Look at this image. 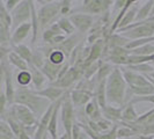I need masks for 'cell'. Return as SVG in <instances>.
Segmentation results:
<instances>
[{"label": "cell", "instance_id": "cell-1", "mask_svg": "<svg viewBox=\"0 0 154 139\" xmlns=\"http://www.w3.org/2000/svg\"><path fill=\"white\" fill-rule=\"evenodd\" d=\"M13 104H21V106L27 107L34 113L36 118L39 119L46 111V109L49 108L51 102L37 95L35 91H32L28 87H17L14 94Z\"/></svg>", "mask_w": 154, "mask_h": 139}, {"label": "cell", "instance_id": "cell-2", "mask_svg": "<svg viewBox=\"0 0 154 139\" xmlns=\"http://www.w3.org/2000/svg\"><path fill=\"white\" fill-rule=\"evenodd\" d=\"M126 88L128 85L124 80L121 67L115 66V69L112 70L106 82L107 104L114 107H123Z\"/></svg>", "mask_w": 154, "mask_h": 139}, {"label": "cell", "instance_id": "cell-3", "mask_svg": "<svg viewBox=\"0 0 154 139\" xmlns=\"http://www.w3.org/2000/svg\"><path fill=\"white\" fill-rule=\"evenodd\" d=\"M116 32L121 34L129 41L154 37V22H149V21L133 22L123 29L116 30Z\"/></svg>", "mask_w": 154, "mask_h": 139}, {"label": "cell", "instance_id": "cell-4", "mask_svg": "<svg viewBox=\"0 0 154 139\" xmlns=\"http://www.w3.org/2000/svg\"><path fill=\"white\" fill-rule=\"evenodd\" d=\"M60 17V1H49L37 11L38 28L44 31Z\"/></svg>", "mask_w": 154, "mask_h": 139}, {"label": "cell", "instance_id": "cell-5", "mask_svg": "<svg viewBox=\"0 0 154 139\" xmlns=\"http://www.w3.org/2000/svg\"><path fill=\"white\" fill-rule=\"evenodd\" d=\"M81 6L72 9V13H84L92 16H102L111 9V6L114 4L112 0H84L81 1Z\"/></svg>", "mask_w": 154, "mask_h": 139}, {"label": "cell", "instance_id": "cell-6", "mask_svg": "<svg viewBox=\"0 0 154 139\" xmlns=\"http://www.w3.org/2000/svg\"><path fill=\"white\" fill-rule=\"evenodd\" d=\"M60 117H62V124L64 126L65 133H67L71 136V131H72V126L75 122V110H74V106L71 101L69 97V91L65 93L64 99L62 102V107H60Z\"/></svg>", "mask_w": 154, "mask_h": 139}, {"label": "cell", "instance_id": "cell-7", "mask_svg": "<svg viewBox=\"0 0 154 139\" xmlns=\"http://www.w3.org/2000/svg\"><path fill=\"white\" fill-rule=\"evenodd\" d=\"M12 17V27H11V32L15 30L19 26L23 23L30 22V0H21L20 4L16 6L11 13Z\"/></svg>", "mask_w": 154, "mask_h": 139}, {"label": "cell", "instance_id": "cell-8", "mask_svg": "<svg viewBox=\"0 0 154 139\" xmlns=\"http://www.w3.org/2000/svg\"><path fill=\"white\" fill-rule=\"evenodd\" d=\"M8 110L15 116V118L20 122L22 126H34V125H37L38 123V119L34 115V113L24 106L12 104L8 108Z\"/></svg>", "mask_w": 154, "mask_h": 139}, {"label": "cell", "instance_id": "cell-9", "mask_svg": "<svg viewBox=\"0 0 154 139\" xmlns=\"http://www.w3.org/2000/svg\"><path fill=\"white\" fill-rule=\"evenodd\" d=\"M69 19L71 23L73 24V27L75 28V30H78L82 35H85L91 30L95 23L94 16L84 14V13H73L69 16Z\"/></svg>", "mask_w": 154, "mask_h": 139}, {"label": "cell", "instance_id": "cell-10", "mask_svg": "<svg viewBox=\"0 0 154 139\" xmlns=\"http://www.w3.org/2000/svg\"><path fill=\"white\" fill-rule=\"evenodd\" d=\"M81 79H82V74L74 67H71L69 70V72L62 79L56 80L54 82H51V86L64 89V91H71V87L75 82H79Z\"/></svg>", "mask_w": 154, "mask_h": 139}, {"label": "cell", "instance_id": "cell-11", "mask_svg": "<svg viewBox=\"0 0 154 139\" xmlns=\"http://www.w3.org/2000/svg\"><path fill=\"white\" fill-rule=\"evenodd\" d=\"M121 71L128 86H131V87H152L153 86L144 74L136 73L133 71L125 69L124 66L121 67Z\"/></svg>", "mask_w": 154, "mask_h": 139}, {"label": "cell", "instance_id": "cell-12", "mask_svg": "<svg viewBox=\"0 0 154 139\" xmlns=\"http://www.w3.org/2000/svg\"><path fill=\"white\" fill-rule=\"evenodd\" d=\"M69 97H71V101H72L74 108H81V107H85L94 97V93L87 92L84 89L73 88L69 91Z\"/></svg>", "mask_w": 154, "mask_h": 139}, {"label": "cell", "instance_id": "cell-13", "mask_svg": "<svg viewBox=\"0 0 154 139\" xmlns=\"http://www.w3.org/2000/svg\"><path fill=\"white\" fill-rule=\"evenodd\" d=\"M64 95H63L62 99H59L56 102V106H54V109L52 111V116L50 118V123H49V126H48V131L46 132H48L49 137L51 139H58V136H57V132H58V116H59V111H60Z\"/></svg>", "mask_w": 154, "mask_h": 139}, {"label": "cell", "instance_id": "cell-14", "mask_svg": "<svg viewBox=\"0 0 154 139\" xmlns=\"http://www.w3.org/2000/svg\"><path fill=\"white\" fill-rule=\"evenodd\" d=\"M30 32H31L30 22L23 23L21 26H19L15 30L12 32V35H11V45L15 46L21 44V42L27 39Z\"/></svg>", "mask_w": 154, "mask_h": 139}, {"label": "cell", "instance_id": "cell-15", "mask_svg": "<svg viewBox=\"0 0 154 139\" xmlns=\"http://www.w3.org/2000/svg\"><path fill=\"white\" fill-rule=\"evenodd\" d=\"M66 92H67V91H64V89H60V88H57V87H54V86H51V85L45 87V88H42L41 91H35V93H36L37 95L42 96V97H44V99H46V100H49L51 103L57 102L59 99H62L63 95H64Z\"/></svg>", "mask_w": 154, "mask_h": 139}, {"label": "cell", "instance_id": "cell-16", "mask_svg": "<svg viewBox=\"0 0 154 139\" xmlns=\"http://www.w3.org/2000/svg\"><path fill=\"white\" fill-rule=\"evenodd\" d=\"M103 118H106L107 121L111 122L112 124H118L122 122V111L123 107H114L107 104L104 108L101 109Z\"/></svg>", "mask_w": 154, "mask_h": 139}, {"label": "cell", "instance_id": "cell-17", "mask_svg": "<svg viewBox=\"0 0 154 139\" xmlns=\"http://www.w3.org/2000/svg\"><path fill=\"white\" fill-rule=\"evenodd\" d=\"M84 113L87 116V118L92 122H97L101 118H103L100 106H99L97 101L95 100V97H93L92 100L84 107Z\"/></svg>", "mask_w": 154, "mask_h": 139}, {"label": "cell", "instance_id": "cell-18", "mask_svg": "<svg viewBox=\"0 0 154 139\" xmlns=\"http://www.w3.org/2000/svg\"><path fill=\"white\" fill-rule=\"evenodd\" d=\"M29 72L31 74V82L35 87L34 91H41L43 85L45 84L46 78L44 77V74L42 73V71L38 69H36L35 66L29 65Z\"/></svg>", "mask_w": 154, "mask_h": 139}, {"label": "cell", "instance_id": "cell-19", "mask_svg": "<svg viewBox=\"0 0 154 139\" xmlns=\"http://www.w3.org/2000/svg\"><path fill=\"white\" fill-rule=\"evenodd\" d=\"M138 4H139V1H134L133 5L130 6V8L128 9V12L125 13L123 20L119 23L118 29H123V28H125V27H128V26H130V24H132V23L134 22V19H136V15H137V11H138V8H139ZM118 29H117V30H118Z\"/></svg>", "mask_w": 154, "mask_h": 139}, {"label": "cell", "instance_id": "cell-20", "mask_svg": "<svg viewBox=\"0 0 154 139\" xmlns=\"http://www.w3.org/2000/svg\"><path fill=\"white\" fill-rule=\"evenodd\" d=\"M153 2L154 0H147L138 8L134 22H144V21H146L147 19H149L151 11H152V7H153Z\"/></svg>", "mask_w": 154, "mask_h": 139}, {"label": "cell", "instance_id": "cell-21", "mask_svg": "<svg viewBox=\"0 0 154 139\" xmlns=\"http://www.w3.org/2000/svg\"><path fill=\"white\" fill-rule=\"evenodd\" d=\"M30 24H31V34H32V39H31V44H36L37 42V36H38V21H37V11L35 7V1L30 0Z\"/></svg>", "mask_w": 154, "mask_h": 139}, {"label": "cell", "instance_id": "cell-22", "mask_svg": "<svg viewBox=\"0 0 154 139\" xmlns=\"http://www.w3.org/2000/svg\"><path fill=\"white\" fill-rule=\"evenodd\" d=\"M106 82H107V80H103V81H101L99 82L96 87H95V89H94V97H95V100L97 101V103H99V106H100V108H104L106 106H107V94H106Z\"/></svg>", "mask_w": 154, "mask_h": 139}, {"label": "cell", "instance_id": "cell-23", "mask_svg": "<svg viewBox=\"0 0 154 139\" xmlns=\"http://www.w3.org/2000/svg\"><path fill=\"white\" fill-rule=\"evenodd\" d=\"M12 51L15 52L19 57H21L24 62L27 63L28 65L31 63V58H32V50L29 46L24 45V44H19V45L12 46Z\"/></svg>", "mask_w": 154, "mask_h": 139}, {"label": "cell", "instance_id": "cell-24", "mask_svg": "<svg viewBox=\"0 0 154 139\" xmlns=\"http://www.w3.org/2000/svg\"><path fill=\"white\" fill-rule=\"evenodd\" d=\"M139 115L137 111L134 110V107L132 103H126L123 106V111H122V122H126V123H131V122H136Z\"/></svg>", "mask_w": 154, "mask_h": 139}, {"label": "cell", "instance_id": "cell-25", "mask_svg": "<svg viewBox=\"0 0 154 139\" xmlns=\"http://www.w3.org/2000/svg\"><path fill=\"white\" fill-rule=\"evenodd\" d=\"M57 24H58V27L60 28V30L65 36H71V35L77 32L75 28L73 27V24L69 21V16H60L57 20Z\"/></svg>", "mask_w": 154, "mask_h": 139}, {"label": "cell", "instance_id": "cell-26", "mask_svg": "<svg viewBox=\"0 0 154 139\" xmlns=\"http://www.w3.org/2000/svg\"><path fill=\"white\" fill-rule=\"evenodd\" d=\"M114 69H115V66H114V65H111V64H109V63L103 62L102 66H101L100 70L97 71L96 76H95V78H94L95 84L97 85V84H99V82H101V81L107 80V79H108V77L110 76V73L112 72V70H114Z\"/></svg>", "mask_w": 154, "mask_h": 139}, {"label": "cell", "instance_id": "cell-27", "mask_svg": "<svg viewBox=\"0 0 154 139\" xmlns=\"http://www.w3.org/2000/svg\"><path fill=\"white\" fill-rule=\"evenodd\" d=\"M8 63H9L11 65H13L14 67L19 69L20 71H28V70H29V65L24 62L21 57H19V56H17L15 52H13V51H11V52L8 54Z\"/></svg>", "mask_w": 154, "mask_h": 139}, {"label": "cell", "instance_id": "cell-28", "mask_svg": "<svg viewBox=\"0 0 154 139\" xmlns=\"http://www.w3.org/2000/svg\"><path fill=\"white\" fill-rule=\"evenodd\" d=\"M125 69L133 71L139 74H151L154 72V66L152 63H144V64H137V65H131V66H124Z\"/></svg>", "mask_w": 154, "mask_h": 139}, {"label": "cell", "instance_id": "cell-29", "mask_svg": "<svg viewBox=\"0 0 154 139\" xmlns=\"http://www.w3.org/2000/svg\"><path fill=\"white\" fill-rule=\"evenodd\" d=\"M58 35H64L60 30V28L58 27V24L57 22L54 23V24H51L49 28H46L45 30L42 32V39H43V42L46 43L48 41H50V39L54 37V36H58Z\"/></svg>", "mask_w": 154, "mask_h": 139}, {"label": "cell", "instance_id": "cell-30", "mask_svg": "<svg viewBox=\"0 0 154 139\" xmlns=\"http://www.w3.org/2000/svg\"><path fill=\"white\" fill-rule=\"evenodd\" d=\"M102 64H103V60H102V59L91 64V65L85 70L82 79H86V80H92V79H94L95 76H96V73H97V71H99L100 67L102 66Z\"/></svg>", "mask_w": 154, "mask_h": 139}, {"label": "cell", "instance_id": "cell-31", "mask_svg": "<svg viewBox=\"0 0 154 139\" xmlns=\"http://www.w3.org/2000/svg\"><path fill=\"white\" fill-rule=\"evenodd\" d=\"M16 82L20 87H28L31 84V74L28 71H20L16 76Z\"/></svg>", "mask_w": 154, "mask_h": 139}, {"label": "cell", "instance_id": "cell-32", "mask_svg": "<svg viewBox=\"0 0 154 139\" xmlns=\"http://www.w3.org/2000/svg\"><path fill=\"white\" fill-rule=\"evenodd\" d=\"M137 123L143 124V125H149V126H154V108L148 110L147 113L139 115V117L136 121Z\"/></svg>", "mask_w": 154, "mask_h": 139}, {"label": "cell", "instance_id": "cell-33", "mask_svg": "<svg viewBox=\"0 0 154 139\" xmlns=\"http://www.w3.org/2000/svg\"><path fill=\"white\" fill-rule=\"evenodd\" d=\"M116 136H117V139H129L136 137L134 132L132 131L130 128L121 125V124H118V128H117V131H116Z\"/></svg>", "mask_w": 154, "mask_h": 139}, {"label": "cell", "instance_id": "cell-34", "mask_svg": "<svg viewBox=\"0 0 154 139\" xmlns=\"http://www.w3.org/2000/svg\"><path fill=\"white\" fill-rule=\"evenodd\" d=\"M0 134H2V136H5V137H7L9 139H17L14 136V133L12 131L11 126L4 119H0Z\"/></svg>", "mask_w": 154, "mask_h": 139}, {"label": "cell", "instance_id": "cell-35", "mask_svg": "<svg viewBox=\"0 0 154 139\" xmlns=\"http://www.w3.org/2000/svg\"><path fill=\"white\" fill-rule=\"evenodd\" d=\"M71 13H72V1L62 0L60 1V15H71Z\"/></svg>", "mask_w": 154, "mask_h": 139}, {"label": "cell", "instance_id": "cell-36", "mask_svg": "<svg viewBox=\"0 0 154 139\" xmlns=\"http://www.w3.org/2000/svg\"><path fill=\"white\" fill-rule=\"evenodd\" d=\"M139 102H149V103H153L154 104V94L152 95H146V96H134L130 103L134 104V103H139Z\"/></svg>", "mask_w": 154, "mask_h": 139}, {"label": "cell", "instance_id": "cell-37", "mask_svg": "<svg viewBox=\"0 0 154 139\" xmlns=\"http://www.w3.org/2000/svg\"><path fill=\"white\" fill-rule=\"evenodd\" d=\"M7 99L5 93L0 92V116H4L7 110Z\"/></svg>", "mask_w": 154, "mask_h": 139}, {"label": "cell", "instance_id": "cell-38", "mask_svg": "<svg viewBox=\"0 0 154 139\" xmlns=\"http://www.w3.org/2000/svg\"><path fill=\"white\" fill-rule=\"evenodd\" d=\"M20 1H21V0H6V1H4V5H5L6 11H7L8 13H11V12L20 4Z\"/></svg>", "mask_w": 154, "mask_h": 139}, {"label": "cell", "instance_id": "cell-39", "mask_svg": "<svg viewBox=\"0 0 154 139\" xmlns=\"http://www.w3.org/2000/svg\"><path fill=\"white\" fill-rule=\"evenodd\" d=\"M126 2H128V0H117V1H114L111 7L115 9V12L117 11V14H118V12L126 5Z\"/></svg>", "mask_w": 154, "mask_h": 139}, {"label": "cell", "instance_id": "cell-40", "mask_svg": "<svg viewBox=\"0 0 154 139\" xmlns=\"http://www.w3.org/2000/svg\"><path fill=\"white\" fill-rule=\"evenodd\" d=\"M2 82H5V71H4V65L0 63V88L2 86Z\"/></svg>", "mask_w": 154, "mask_h": 139}, {"label": "cell", "instance_id": "cell-41", "mask_svg": "<svg viewBox=\"0 0 154 139\" xmlns=\"http://www.w3.org/2000/svg\"><path fill=\"white\" fill-rule=\"evenodd\" d=\"M19 139H31L29 136H27L26 133H24V131H21V134H20V137H19Z\"/></svg>", "mask_w": 154, "mask_h": 139}, {"label": "cell", "instance_id": "cell-42", "mask_svg": "<svg viewBox=\"0 0 154 139\" xmlns=\"http://www.w3.org/2000/svg\"><path fill=\"white\" fill-rule=\"evenodd\" d=\"M58 139H72V137H71L69 134H67V133H64L63 136L58 137Z\"/></svg>", "mask_w": 154, "mask_h": 139}, {"label": "cell", "instance_id": "cell-43", "mask_svg": "<svg viewBox=\"0 0 154 139\" xmlns=\"http://www.w3.org/2000/svg\"><path fill=\"white\" fill-rule=\"evenodd\" d=\"M152 16H154V2H153V7H152V11H151V16H149V17H152Z\"/></svg>", "mask_w": 154, "mask_h": 139}, {"label": "cell", "instance_id": "cell-44", "mask_svg": "<svg viewBox=\"0 0 154 139\" xmlns=\"http://www.w3.org/2000/svg\"><path fill=\"white\" fill-rule=\"evenodd\" d=\"M146 21H149V22H154V16H152V17H149V19H147Z\"/></svg>", "mask_w": 154, "mask_h": 139}, {"label": "cell", "instance_id": "cell-45", "mask_svg": "<svg viewBox=\"0 0 154 139\" xmlns=\"http://www.w3.org/2000/svg\"><path fill=\"white\" fill-rule=\"evenodd\" d=\"M141 139H154V137H140Z\"/></svg>", "mask_w": 154, "mask_h": 139}, {"label": "cell", "instance_id": "cell-46", "mask_svg": "<svg viewBox=\"0 0 154 139\" xmlns=\"http://www.w3.org/2000/svg\"><path fill=\"white\" fill-rule=\"evenodd\" d=\"M0 139H9V138L5 137V136H2V134H0Z\"/></svg>", "mask_w": 154, "mask_h": 139}, {"label": "cell", "instance_id": "cell-47", "mask_svg": "<svg viewBox=\"0 0 154 139\" xmlns=\"http://www.w3.org/2000/svg\"><path fill=\"white\" fill-rule=\"evenodd\" d=\"M148 76H149V77H151L154 80V72H153V73H151V74H148Z\"/></svg>", "mask_w": 154, "mask_h": 139}, {"label": "cell", "instance_id": "cell-48", "mask_svg": "<svg viewBox=\"0 0 154 139\" xmlns=\"http://www.w3.org/2000/svg\"><path fill=\"white\" fill-rule=\"evenodd\" d=\"M152 65H153V66H154V62H152Z\"/></svg>", "mask_w": 154, "mask_h": 139}]
</instances>
